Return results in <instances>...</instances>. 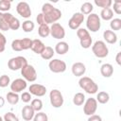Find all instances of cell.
Masks as SVG:
<instances>
[{
  "instance_id": "1",
  "label": "cell",
  "mask_w": 121,
  "mask_h": 121,
  "mask_svg": "<svg viewBox=\"0 0 121 121\" xmlns=\"http://www.w3.org/2000/svg\"><path fill=\"white\" fill-rule=\"evenodd\" d=\"M42 13L43 14L45 24H54L61 18V11L55 8L50 3H44L42 7Z\"/></svg>"
},
{
  "instance_id": "2",
  "label": "cell",
  "mask_w": 121,
  "mask_h": 121,
  "mask_svg": "<svg viewBox=\"0 0 121 121\" xmlns=\"http://www.w3.org/2000/svg\"><path fill=\"white\" fill-rule=\"evenodd\" d=\"M78 85L82 90H84L87 94H90V95H94L98 91L97 84L88 77L80 78L78 80Z\"/></svg>"
},
{
  "instance_id": "3",
  "label": "cell",
  "mask_w": 121,
  "mask_h": 121,
  "mask_svg": "<svg viewBox=\"0 0 121 121\" xmlns=\"http://www.w3.org/2000/svg\"><path fill=\"white\" fill-rule=\"evenodd\" d=\"M77 36L79 39L80 42V45L82 48H89L92 45V37L90 36L89 31L86 28H78L77 29Z\"/></svg>"
},
{
  "instance_id": "4",
  "label": "cell",
  "mask_w": 121,
  "mask_h": 121,
  "mask_svg": "<svg viewBox=\"0 0 121 121\" xmlns=\"http://www.w3.org/2000/svg\"><path fill=\"white\" fill-rule=\"evenodd\" d=\"M92 51L94 55L99 59L105 58L109 54V48L103 41H96L92 45Z\"/></svg>"
},
{
  "instance_id": "5",
  "label": "cell",
  "mask_w": 121,
  "mask_h": 121,
  "mask_svg": "<svg viewBox=\"0 0 121 121\" xmlns=\"http://www.w3.org/2000/svg\"><path fill=\"white\" fill-rule=\"evenodd\" d=\"M86 26L92 32L98 31L101 26L100 17L96 13H90L86 20Z\"/></svg>"
},
{
  "instance_id": "6",
  "label": "cell",
  "mask_w": 121,
  "mask_h": 121,
  "mask_svg": "<svg viewBox=\"0 0 121 121\" xmlns=\"http://www.w3.org/2000/svg\"><path fill=\"white\" fill-rule=\"evenodd\" d=\"M21 75L23 76V78L26 81L33 82L37 79V72H36L35 68L28 63L21 68Z\"/></svg>"
},
{
  "instance_id": "7",
  "label": "cell",
  "mask_w": 121,
  "mask_h": 121,
  "mask_svg": "<svg viewBox=\"0 0 121 121\" xmlns=\"http://www.w3.org/2000/svg\"><path fill=\"white\" fill-rule=\"evenodd\" d=\"M26 64H27V60L23 56H17V57L11 58L8 61V67L11 71H17Z\"/></svg>"
},
{
  "instance_id": "8",
  "label": "cell",
  "mask_w": 121,
  "mask_h": 121,
  "mask_svg": "<svg viewBox=\"0 0 121 121\" xmlns=\"http://www.w3.org/2000/svg\"><path fill=\"white\" fill-rule=\"evenodd\" d=\"M49 99H50V103L54 108H60L63 105V96L62 94L60 93V91L57 90V89H53L52 91H50L49 94Z\"/></svg>"
},
{
  "instance_id": "9",
  "label": "cell",
  "mask_w": 121,
  "mask_h": 121,
  "mask_svg": "<svg viewBox=\"0 0 121 121\" xmlns=\"http://www.w3.org/2000/svg\"><path fill=\"white\" fill-rule=\"evenodd\" d=\"M48 67L50 71L53 73H63L67 68L66 63L63 60L59 59H54L50 60L48 63Z\"/></svg>"
},
{
  "instance_id": "10",
  "label": "cell",
  "mask_w": 121,
  "mask_h": 121,
  "mask_svg": "<svg viewBox=\"0 0 121 121\" xmlns=\"http://www.w3.org/2000/svg\"><path fill=\"white\" fill-rule=\"evenodd\" d=\"M83 21H84V15L80 12H76L72 15V17L68 21V26L71 29L77 30L79 28V26L83 23Z\"/></svg>"
},
{
  "instance_id": "11",
  "label": "cell",
  "mask_w": 121,
  "mask_h": 121,
  "mask_svg": "<svg viewBox=\"0 0 121 121\" xmlns=\"http://www.w3.org/2000/svg\"><path fill=\"white\" fill-rule=\"evenodd\" d=\"M50 35L54 39H58V40L63 39L64 36H65L64 27L60 24H59V23L52 24L51 26H50Z\"/></svg>"
},
{
  "instance_id": "12",
  "label": "cell",
  "mask_w": 121,
  "mask_h": 121,
  "mask_svg": "<svg viewBox=\"0 0 121 121\" xmlns=\"http://www.w3.org/2000/svg\"><path fill=\"white\" fill-rule=\"evenodd\" d=\"M97 110V101L94 97L88 98L83 106V112L86 115H93Z\"/></svg>"
},
{
  "instance_id": "13",
  "label": "cell",
  "mask_w": 121,
  "mask_h": 121,
  "mask_svg": "<svg viewBox=\"0 0 121 121\" xmlns=\"http://www.w3.org/2000/svg\"><path fill=\"white\" fill-rule=\"evenodd\" d=\"M16 11H17V13H18L20 16H22L23 18H26V19H27V18H29V17L31 16V9H30V7H29V5H28L26 2H24V1L19 2V3L17 4Z\"/></svg>"
},
{
  "instance_id": "14",
  "label": "cell",
  "mask_w": 121,
  "mask_h": 121,
  "mask_svg": "<svg viewBox=\"0 0 121 121\" xmlns=\"http://www.w3.org/2000/svg\"><path fill=\"white\" fill-rule=\"evenodd\" d=\"M3 19L8 23L9 26V29H12V30H17L19 29V27L21 26V24H20V21L14 17L11 13H9V12H4V16H3Z\"/></svg>"
},
{
  "instance_id": "15",
  "label": "cell",
  "mask_w": 121,
  "mask_h": 121,
  "mask_svg": "<svg viewBox=\"0 0 121 121\" xmlns=\"http://www.w3.org/2000/svg\"><path fill=\"white\" fill-rule=\"evenodd\" d=\"M26 88V81L24 78H16L10 83V90L13 93H20Z\"/></svg>"
},
{
  "instance_id": "16",
  "label": "cell",
  "mask_w": 121,
  "mask_h": 121,
  "mask_svg": "<svg viewBox=\"0 0 121 121\" xmlns=\"http://www.w3.org/2000/svg\"><path fill=\"white\" fill-rule=\"evenodd\" d=\"M28 91L31 95H36V96H43L46 94V88L42 85V84H31L28 88Z\"/></svg>"
},
{
  "instance_id": "17",
  "label": "cell",
  "mask_w": 121,
  "mask_h": 121,
  "mask_svg": "<svg viewBox=\"0 0 121 121\" xmlns=\"http://www.w3.org/2000/svg\"><path fill=\"white\" fill-rule=\"evenodd\" d=\"M71 70H72V73H73L74 76H76V77H81L86 72V67H85V65L82 62L78 61V62L73 63Z\"/></svg>"
},
{
  "instance_id": "18",
  "label": "cell",
  "mask_w": 121,
  "mask_h": 121,
  "mask_svg": "<svg viewBox=\"0 0 121 121\" xmlns=\"http://www.w3.org/2000/svg\"><path fill=\"white\" fill-rule=\"evenodd\" d=\"M34 115H35V112L31 108L30 105H26L23 108V110H22V117H23L24 120L30 121L31 119H33Z\"/></svg>"
},
{
  "instance_id": "19",
  "label": "cell",
  "mask_w": 121,
  "mask_h": 121,
  "mask_svg": "<svg viewBox=\"0 0 121 121\" xmlns=\"http://www.w3.org/2000/svg\"><path fill=\"white\" fill-rule=\"evenodd\" d=\"M45 48V45L44 43L39 40V39H35V40H32V45H31V50L36 53V54H42V52L43 51V49Z\"/></svg>"
},
{
  "instance_id": "20",
  "label": "cell",
  "mask_w": 121,
  "mask_h": 121,
  "mask_svg": "<svg viewBox=\"0 0 121 121\" xmlns=\"http://www.w3.org/2000/svg\"><path fill=\"white\" fill-rule=\"evenodd\" d=\"M103 38L104 40L108 43H111V44H113L117 42V35L114 31H112V30H109V29H106L104 32H103Z\"/></svg>"
},
{
  "instance_id": "21",
  "label": "cell",
  "mask_w": 121,
  "mask_h": 121,
  "mask_svg": "<svg viewBox=\"0 0 121 121\" xmlns=\"http://www.w3.org/2000/svg\"><path fill=\"white\" fill-rule=\"evenodd\" d=\"M100 73L104 78H110L113 74V67L110 63H103L100 66Z\"/></svg>"
},
{
  "instance_id": "22",
  "label": "cell",
  "mask_w": 121,
  "mask_h": 121,
  "mask_svg": "<svg viewBox=\"0 0 121 121\" xmlns=\"http://www.w3.org/2000/svg\"><path fill=\"white\" fill-rule=\"evenodd\" d=\"M69 50V45L66 42H59L55 46V52L59 55H63Z\"/></svg>"
},
{
  "instance_id": "23",
  "label": "cell",
  "mask_w": 121,
  "mask_h": 121,
  "mask_svg": "<svg viewBox=\"0 0 121 121\" xmlns=\"http://www.w3.org/2000/svg\"><path fill=\"white\" fill-rule=\"evenodd\" d=\"M54 54H55V51H54V49L51 46H45V48L43 49V51L41 54V57L43 60H51L53 58Z\"/></svg>"
},
{
  "instance_id": "24",
  "label": "cell",
  "mask_w": 121,
  "mask_h": 121,
  "mask_svg": "<svg viewBox=\"0 0 121 121\" xmlns=\"http://www.w3.org/2000/svg\"><path fill=\"white\" fill-rule=\"evenodd\" d=\"M100 17L105 20V21H109L112 20L113 18V11L111 8H106V9H102L101 12H100Z\"/></svg>"
},
{
  "instance_id": "25",
  "label": "cell",
  "mask_w": 121,
  "mask_h": 121,
  "mask_svg": "<svg viewBox=\"0 0 121 121\" xmlns=\"http://www.w3.org/2000/svg\"><path fill=\"white\" fill-rule=\"evenodd\" d=\"M6 98H7V101L11 104V105H15L19 102V95L17 93H13V92H9L6 95Z\"/></svg>"
},
{
  "instance_id": "26",
  "label": "cell",
  "mask_w": 121,
  "mask_h": 121,
  "mask_svg": "<svg viewBox=\"0 0 121 121\" xmlns=\"http://www.w3.org/2000/svg\"><path fill=\"white\" fill-rule=\"evenodd\" d=\"M38 33L43 38L47 37L48 35H50V26L48 25H46V24L41 25L39 26V28H38Z\"/></svg>"
},
{
  "instance_id": "27",
  "label": "cell",
  "mask_w": 121,
  "mask_h": 121,
  "mask_svg": "<svg viewBox=\"0 0 121 121\" xmlns=\"http://www.w3.org/2000/svg\"><path fill=\"white\" fill-rule=\"evenodd\" d=\"M93 4L90 3V2H85L81 5V8H80V13H82L83 15H87V14H90L92 13L93 11Z\"/></svg>"
},
{
  "instance_id": "28",
  "label": "cell",
  "mask_w": 121,
  "mask_h": 121,
  "mask_svg": "<svg viewBox=\"0 0 121 121\" xmlns=\"http://www.w3.org/2000/svg\"><path fill=\"white\" fill-rule=\"evenodd\" d=\"M110 100V95L106 92H99L96 96V101L100 104H106Z\"/></svg>"
},
{
  "instance_id": "29",
  "label": "cell",
  "mask_w": 121,
  "mask_h": 121,
  "mask_svg": "<svg viewBox=\"0 0 121 121\" xmlns=\"http://www.w3.org/2000/svg\"><path fill=\"white\" fill-rule=\"evenodd\" d=\"M85 102V95L82 93H77L73 97V103L76 106H80Z\"/></svg>"
},
{
  "instance_id": "30",
  "label": "cell",
  "mask_w": 121,
  "mask_h": 121,
  "mask_svg": "<svg viewBox=\"0 0 121 121\" xmlns=\"http://www.w3.org/2000/svg\"><path fill=\"white\" fill-rule=\"evenodd\" d=\"M34 27H35V25L30 20H26L22 24V28H23V30L25 32H31L34 29Z\"/></svg>"
},
{
  "instance_id": "31",
  "label": "cell",
  "mask_w": 121,
  "mask_h": 121,
  "mask_svg": "<svg viewBox=\"0 0 121 121\" xmlns=\"http://www.w3.org/2000/svg\"><path fill=\"white\" fill-rule=\"evenodd\" d=\"M31 108L34 110V112H40L42 109H43V102L41 99L39 98H35L31 101V104H30Z\"/></svg>"
},
{
  "instance_id": "32",
  "label": "cell",
  "mask_w": 121,
  "mask_h": 121,
  "mask_svg": "<svg viewBox=\"0 0 121 121\" xmlns=\"http://www.w3.org/2000/svg\"><path fill=\"white\" fill-rule=\"evenodd\" d=\"M110 26L112 28V30H120L121 29V19H119V18L112 19L111 23H110Z\"/></svg>"
},
{
  "instance_id": "33",
  "label": "cell",
  "mask_w": 121,
  "mask_h": 121,
  "mask_svg": "<svg viewBox=\"0 0 121 121\" xmlns=\"http://www.w3.org/2000/svg\"><path fill=\"white\" fill-rule=\"evenodd\" d=\"M11 2L8 0H0V11L1 12H7L10 9Z\"/></svg>"
},
{
  "instance_id": "34",
  "label": "cell",
  "mask_w": 121,
  "mask_h": 121,
  "mask_svg": "<svg viewBox=\"0 0 121 121\" xmlns=\"http://www.w3.org/2000/svg\"><path fill=\"white\" fill-rule=\"evenodd\" d=\"M95 4L99 8L106 9V8H110L112 2L111 0H95Z\"/></svg>"
},
{
  "instance_id": "35",
  "label": "cell",
  "mask_w": 121,
  "mask_h": 121,
  "mask_svg": "<svg viewBox=\"0 0 121 121\" xmlns=\"http://www.w3.org/2000/svg\"><path fill=\"white\" fill-rule=\"evenodd\" d=\"M33 121H48V116L45 112H38L33 117Z\"/></svg>"
},
{
  "instance_id": "36",
  "label": "cell",
  "mask_w": 121,
  "mask_h": 121,
  "mask_svg": "<svg viewBox=\"0 0 121 121\" xmlns=\"http://www.w3.org/2000/svg\"><path fill=\"white\" fill-rule=\"evenodd\" d=\"M10 84V78L8 75H2L0 77V87L5 88Z\"/></svg>"
},
{
  "instance_id": "37",
  "label": "cell",
  "mask_w": 121,
  "mask_h": 121,
  "mask_svg": "<svg viewBox=\"0 0 121 121\" xmlns=\"http://www.w3.org/2000/svg\"><path fill=\"white\" fill-rule=\"evenodd\" d=\"M21 43H22L23 50H26V49L31 48L32 40L29 39V38H24V39H21Z\"/></svg>"
},
{
  "instance_id": "38",
  "label": "cell",
  "mask_w": 121,
  "mask_h": 121,
  "mask_svg": "<svg viewBox=\"0 0 121 121\" xmlns=\"http://www.w3.org/2000/svg\"><path fill=\"white\" fill-rule=\"evenodd\" d=\"M11 48L14 51H22L23 47H22V43H21V39L13 40L11 43Z\"/></svg>"
},
{
  "instance_id": "39",
  "label": "cell",
  "mask_w": 121,
  "mask_h": 121,
  "mask_svg": "<svg viewBox=\"0 0 121 121\" xmlns=\"http://www.w3.org/2000/svg\"><path fill=\"white\" fill-rule=\"evenodd\" d=\"M3 119H4V121H19L18 117L11 112H9L5 113Z\"/></svg>"
},
{
  "instance_id": "40",
  "label": "cell",
  "mask_w": 121,
  "mask_h": 121,
  "mask_svg": "<svg viewBox=\"0 0 121 121\" xmlns=\"http://www.w3.org/2000/svg\"><path fill=\"white\" fill-rule=\"evenodd\" d=\"M6 43H7V39L6 37L0 32V53L5 51L6 48Z\"/></svg>"
},
{
  "instance_id": "41",
  "label": "cell",
  "mask_w": 121,
  "mask_h": 121,
  "mask_svg": "<svg viewBox=\"0 0 121 121\" xmlns=\"http://www.w3.org/2000/svg\"><path fill=\"white\" fill-rule=\"evenodd\" d=\"M21 99L23 102L25 103H28L30 100H31V94L29 92H24L22 95H21Z\"/></svg>"
},
{
  "instance_id": "42",
  "label": "cell",
  "mask_w": 121,
  "mask_h": 121,
  "mask_svg": "<svg viewBox=\"0 0 121 121\" xmlns=\"http://www.w3.org/2000/svg\"><path fill=\"white\" fill-rule=\"evenodd\" d=\"M113 11L118 15L121 14V1H119V0L114 1V3H113Z\"/></svg>"
},
{
  "instance_id": "43",
  "label": "cell",
  "mask_w": 121,
  "mask_h": 121,
  "mask_svg": "<svg viewBox=\"0 0 121 121\" xmlns=\"http://www.w3.org/2000/svg\"><path fill=\"white\" fill-rule=\"evenodd\" d=\"M9 29V26L8 23L4 19H2L0 21V30H2V31H8Z\"/></svg>"
},
{
  "instance_id": "44",
  "label": "cell",
  "mask_w": 121,
  "mask_h": 121,
  "mask_svg": "<svg viewBox=\"0 0 121 121\" xmlns=\"http://www.w3.org/2000/svg\"><path fill=\"white\" fill-rule=\"evenodd\" d=\"M36 21H37V23L39 24V26L45 24V21H44V17H43V14L42 12L38 14V16H37V18H36Z\"/></svg>"
},
{
  "instance_id": "45",
  "label": "cell",
  "mask_w": 121,
  "mask_h": 121,
  "mask_svg": "<svg viewBox=\"0 0 121 121\" xmlns=\"http://www.w3.org/2000/svg\"><path fill=\"white\" fill-rule=\"evenodd\" d=\"M87 121H102V118H101V116H99L97 114H93V115L89 116Z\"/></svg>"
},
{
  "instance_id": "46",
  "label": "cell",
  "mask_w": 121,
  "mask_h": 121,
  "mask_svg": "<svg viewBox=\"0 0 121 121\" xmlns=\"http://www.w3.org/2000/svg\"><path fill=\"white\" fill-rule=\"evenodd\" d=\"M115 60H116L117 64H118V65H120V64H121V52H118V53H117Z\"/></svg>"
},
{
  "instance_id": "47",
  "label": "cell",
  "mask_w": 121,
  "mask_h": 121,
  "mask_svg": "<svg viewBox=\"0 0 121 121\" xmlns=\"http://www.w3.org/2000/svg\"><path fill=\"white\" fill-rule=\"evenodd\" d=\"M4 104H5V99L0 95V108H2L4 106Z\"/></svg>"
},
{
  "instance_id": "48",
  "label": "cell",
  "mask_w": 121,
  "mask_h": 121,
  "mask_svg": "<svg viewBox=\"0 0 121 121\" xmlns=\"http://www.w3.org/2000/svg\"><path fill=\"white\" fill-rule=\"evenodd\" d=\"M3 16H4V12H1L0 11V21L3 19Z\"/></svg>"
},
{
  "instance_id": "49",
  "label": "cell",
  "mask_w": 121,
  "mask_h": 121,
  "mask_svg": "<svg viewBox=\"0 0 121 121\" xmlns=\"http://www.w3.org/2000/svg\"><path fill=\"white\" fill-rule=\"evenodd\" d=\"M0 121H4V119H3V118H2L1 116H0Z\"/></svg>"
}]
</instances>
